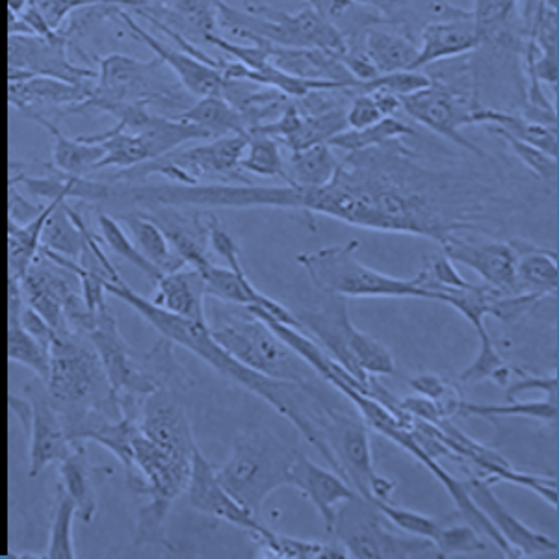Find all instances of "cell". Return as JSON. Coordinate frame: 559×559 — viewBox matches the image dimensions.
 I'll use <instances>...</instances> for the list:
<instances>
[{"instance_id":"18","label":"cell","mask_w":559,"mask_h":559,"mask_svg":"<svg viewBox=\"0 0 559 559\" xmlns=\"http://www.w3.org/2000/svg\"><path fill=\"white\" fill-rule=\"evenodd\" d=\"M441 248L450 261L474 270L485 285L503 294L519 293L516 251L510 240L476 233H461L450 238Z\"/></svg>"},{"instance_id":"51","label":"cell","mask_w":559,"mask_h":559,"mask_svg":"<svg viewBox=\"0 0 559 559\" xmlns=\"http://www.w3.org/2000/svg\"><path fill=\"white\" fill-rule=\"evenodd\" d=\"M372 502L373 506H376L392 524H396L400 530H404L407 534L418 535V537L429 539L436 545V540L439 539V535H441L442 526H444V524H441L437 519L424 515V513H418V511L405 510V508L394 506L391 500H389V502H386V500H372Z\"/></svg>"},{"instance_id":"24","label":"cell","mask_w":559,"mask_h":559,"mask_svg":"<svg viewBox=\"0 0 559 559\" xmlns=\"http://www.w3.org/2000/svg\"><path fill=\"white\" fill-rule=\"evenodd\" d=\"M222 0H147L132 10L156 28H168L193 44L219 34L218 8Z\"/></svg>"},{"instance_id":"21","label":"cell","mask_w":559,"mask_h":559,"mask_svg":"<svg viewBox=\"0 0 559 559\" xmlns=\"http://www.w3.org/2000/svg\"><path fill=\"white\" fill-rule=\"evenodd\" d=\"M190 508L200 511L203 515L216 519V521L229 522L237 528L246 532H257L262 528V519L249 513L243 506L230 497L224 485L219 484L216 468L206 460L200 447L193 450L192 471L188 479L187 491Z\"/></svg>"},{"instance_id":"10","label":"cell","mask_w":559,"mask_h":559,"mask_svg":"<svg viewBox=\"0 0 559 559\" xmlns=\"http://www.w3.org/2000/svg\"><path fill=\"white\" fill-rule=\"evenodd\" d=\"M359 248V240H349L317 251H305L296 261L323 296L433 299L415 277L400 280L362 264L357 257Z\"/></svg>"},{"instance_id":"25","label":"cell","mask_w":559,"mask_h":559,"mask_svg":"<svg viewBox=\"0 0 559 559\" xmlns=\"http://www.w3.org/2000/svg\"><path fill=\"white\" fill-rule=\"evenodd\" d=\"M288 487L298 489L317 508L322 516L323 528L330 535L333 532L338 506L355 495L354 489L335 471L317 465L314 461L299 452H296L290 465Z\"/></svg>"},{"instance_id":"37","label":"cell","mask_w":559,"mask_h":559,"mask_svg":"<svg viewBox=\"0 0 559 559\" xmlns=\"http://www.w3.org/2000/svg\"><path fill=\"white\" fill-rule=\"evenodd\" d=\"M179 119L198 124L211 140L230 136V134H248L249 132L248 124L243 121L240 112L222 95L201 97L188 108L187 112L180 114Z\"/></svg>"},{"instance_id":"45","label":"cell","mask_w":559,"mask_h":559,"mask_svg":"<svg viewBox=\"0 0 559 559\" xmlns=\"http://www.w3.org/2000/svg\"><path fill=\"white\" fill-rule=\"evenodd\" d=\"M82 243L84 240H82L81 229L75 224V219L69 216L68 201H62L45 224L41 246L76 261L81 255Z\"/></svg>"},{"instance_id":"34","label":"cell","mask_w":559,"mask_h":559,"mask_svg":"<svg viewBox=\"0 0 559 559\" xmlns=\"http://www.w3.org/2000/svg\"><path fill=\"white\" fill-rule=\"evenodd\" d=\"M119 222H123L124 227L129 230V237L132 242L140 249L147 261L153 262L162 274L175 272L180 267L187 266L175 255L174 249L169 246L168 238L162 233L160 227L147 218L140 211L121 212Z\"/></svg>"},{"instance_id":"40","label":"cell","mask_w":559,"mask_h":559,"mask_svg":"<svg viewBox=\"0 0 559 559\" xmlns=\"http://www.w3.org/2000/svg\"><path fill=\"white\" fill-rule=\"evenodd\" d=\"M248 145L243 151L240 168L257 177H270L288 185L286 160L281 153V143L261 132H248Z\"/></svg>"},{"instance_id":"31","label":"cell","mask_w":559,"mask_h":559,"mask_svg":"<svg viewBox=\"0 0 559 559\" xmlns=\"http://www.w3.org/2000/svg\"><path fill=\"white\" fill-rule=\"evenodd\" d=\"M99 468L87 461L86 442H73V448L60 463V487L75 502L76 515L82 522L94 521L97 513V489H95V473Z\"/></svg>"},{"instance_id":"1","label":"cell","mask_w":559,"mask_h":559,"mask_svg":"<svg viewBox=\"0 0 559 559\" xmlns=\"http://www.w3.org/2000/svg\"><path fill=\"white\" fill-rule=\"evenodd\" d=\"M521 193L498 169L433 166L404 138L344 153L333 179L307 188L304 209L360 229L428 238L495 237L521 211Z\"/></svg>"},{"instance_id":"17","label":"cell","mask_w":559,"mask_h":559,"mask_svg":"<svg viewBox=\"0 0 559 559\" xmlns=\"http://www.w3.org/2000/svg\"><path fill=\"white\" fill-rule=\"evenodd\" d=\"M68 34L57 31L47 36L8 38V73L10 75L55 76L75 84H95L97 71L71 62Z\"/></svg>"},{"instance_id":"32","label":"cell","mask_w":559,"mask_h":559,"mask_svg":"<svg viewBox=\"0 0 559 559\" xmlns=\"http://www.w3.org/2000/svg\"><path fill=\"white\" fill-rule=\"evenodd\" d=\"M62 201L68 200L58 198L50 201L36 218L23 224L15 219H8V283H20L25 277L26 270L32 266V262L36 261L41 248L45 224Z\"/></svg>"},{"instance_id":"30","label":"cell","mask_w":559,"mask_h":559,"mask_svg":"<svg viewBox=\"0 0 559 559\" xmlns=\"http://www.w3.org/2000/svg\"><path fill=\"white\" fill-rule=\"evenodd\" d=\"M26 118L49 132L52 138V164L58 171L71 177H87L97 171V164L105 156V150L99 143L82 142L81 138H68L60 131L58 124L44 118L41 114L34 112L32 108L21 110Z\"/></svg>"},{"instance_id":"8","label":"cell","mask_w":559,"mask_h":559,"mask_svg":"<svg viewBox=\"0 0 559 559\" xmlns=\"http://www.w3.org/2000/svg\"><path fill=\"white\" fill-rule=\"evenodd\" d=\"M87 99L142 106L168 118H179L198 100L158 58L140 60L118 52L100 58Z\"/></svg>"},{"instance_id":"35","label":"cell","mask_w":559,"mask_h":559,"mask_svg":"<svg viewBox=\"0 0 559 559\" xmlns=\"http://www.w3.org/2000/svg\"><path fill=\"white\" fill-rule=\"evenodd\" d=\"M341 164V156L330 143H318L305 150L290 153V160L286 162L288 185L299 188H318L328 185L336 168Z\"/></svg>"},{"instance_id":"5","label":"cell","mask_w":559,"mask_h":559,"mask_svg":"<svg viewBox=\"0 0 559 559\" xmlns=\"http://www.w3.org/2000/svg\"><path fill=\"white\" fill-rule=\"evenodd\" d=\"M206 325L212 338L227 354L266 378L296 385H312L318 378L317 372L249 307L216 299V304L206 309Z\"/></svg>"},{"instance_id":"16","label":"cell","mask_w":559,"mask_h":559,"mask_svg":"<svg viewBox=\"0 0 559 559\" xmlns=\"http://www.w3.org/2000/svg\"><path fill=\"white\" fill-rule=\"evenodd\" d=\"M26 394L28 399L10 394L8 405L28 436V476L38 478L47 466L58 465L71 452L73 442L69 441L44 381L38 380V385H26Z\"/></svg>"},{"instance_id":"53","label":"cell","mask_w":559,"mask_h":559,"mask_svg":"<svg viewBox=\"0 0 559 559\" xmlns=\"http://www.w3.org/2000/svg\"><path fill=\"white\" fill-rule=\"evenodd\" d=\"M108 4L105 0H28V7L41 15L50 32L62 31L63 21L68 15L81 8H94ZM112 7V4H108Z\"/></svg>"},{"instance_id":"9","label":"cell","mask_w":559,"mask_h":559,"mask_svg":"<svg viewBox=\"0 0 559 559\" xmlns=\"http://www.w3.org/2000/svg\"><path fill=\"white\" fill-rule=\"evenodd\" d=\"M218 26L229 32L233 38L248 39L251 44L264 41L293 49H323L338 57L348 47L341 28L309 7L299 12H285L264 4H251L248 10H238L222 0Z\"/></svg>"},{"instance_id":"15","label":"cell","mask_w":559,"mask_h":559,"mask_svg":"<svg viewBox=\"0 0 559 559\" xmlns=\"http://www.w3.org/2000/svg\"><path fill=\"white\" fill-rule=\"evenodd\" d=\"M20 293L55 331L71 330V323L87 311L81 283L71 270L50 261L39 251L20 281Z\"/></svg>"},{"instance_id":"36","label":"cell","mask_w":559,"mask_h":559,"mask_svg":"<svg viewBox=\"0 0 559 559\" xmlns=\"http://www.w3.org/2000/svg\"><path fill=\"white\" fill-rule=\"evenodd\" d=\"M251 539L255 540L261 550L262 558L280 559H328L348 558L341 545H322L312 540L298 539L293 535L280 534L266 524L257 532H249Z\"/></svg>"},{"instance_id":"22","label":"cell","mask_w":559,"mask_h":559,"mask_svg":"<svg viewBox=\"0 0 559 559\" xmlns=\"http://www.w3.org/2000/svg\"><path fill=\"white\" fill-rule=\"evenodd\" d=\"M153 219L168 238L169 246L180 261L193 270L211 262L209 255V211L180 209V206H147L131 209Z\"/></svg>"},{"instance_id":"19","label":"cell","mask_w":559,"mask_h":559,"mask_svg":"<svg viewBox=\"0 0 559 559\" xmlns=\"http://www.w3.org/2000/svg\"><path fill=\"white\" fill-rule=\"evenodd\" d=\"M177 386L160 385L143 399L140 429L151 441L179 454L192 455L198 448L185 394Z\"/></svg>"},{"instance_id":"20","label":"cell","mask_w":559,"mask_h":559,"mask_svg":"<svg viewBox=\"0 0 559 559\" xmlns=\"http://www.w3.org/2000/svg\"><path fill=\"white\" fill-rule=\"evenodd\" d=\"M468 476L471 478L463 481L468 497L487 516V521L491 522L498 534L502 535V539L510 545L515 558H547L550 554H558V540L539 534L519 521L495 495L489 479L474 473Z\"/></svg>"},{"instance_id":"11","label":"cell","mask_w":559,"mask_h":559,"mask_svg":"<svg viewBox=\"0 0 559 559\" xmlns=\"http://www.w3.org/2000/svg\"><path fill=\"white\" fill-rule=\"evenodd\" d=\"M320 455L357 495L391 500L396 485L376 471L370 428L357 411L330 404L320 424Z\"/></svg>"},{"instance_id":"7","label":"cell","mask_w":559,"mask_h":559,"mask_svg":"<svg viewBox=\"0 0 559 559\" xmlns=\"http://www.w3.org/2000/svg\"><path fill=\"white\" fill-rule=\"evenodd\" d=\"M294 455L296 450L270 429H246L233 442L230 457L216 468V476L230 497L262 519L267 498L288 487Z\"/></svg>"},{"instance_id":"29","label":"cell","mask_w":559,"mask_h":559,"mask_svg":"<svg viewBox=\"0 0 559 559\" xmlns=\"http://www.w3.org/2000/svg\"><path fill=\"white\" fill-rule=\"evenodd\" d=\"M516 251V286L519 293L548 298L558 293L559 270L556 251L540 248L522 238H510Z\"/></svg>"},{"instance_id":"38","label":"cell","mask_w":559,"mask_h":559,"mask_svg":"<svg viewBox=\"0 0 559 559\" xmlns=\"http://www.w3.org/2000/svg\"><path fill=\"white\" fill-rule=\"evenodd\" d=\"M415 134H417L415 129L399 119V116H389L365 129H346L331 138L328 143L333 150L342 153H355V151L370 150V147H378L381 143L415 136Z\"/></svg>"},{"instance_id":"41","label":"cell","mask_w":559,"mask_h":559,"mask_svg":"<svg viewBox=\"0 0 559 559\" xmlns=\"http://www.w3.org/2000/svg\"><path fill=\"white\" fill-rule=\"evenodd\" d=\"M457 417L506 418L522 417L556 423L558 420V399L540 400V402H508V404H473L463 400Z\"/></svg>"},{"instance_id":"14","label":"cell","mask_w":559,"mask_h":559,"mask_svg":"<svg viewBox=\"0 0 559 559\" xmlns=\"http://www.w3.org/2000/svg\"><path fill=\"white\" fill-rule=\"evenodd\" d=\"M400 103L402 112L428 127L429 131L447 138L448 142L455 143L461 150L473 153L479 160H491V155H487L476 143L461 134L463 127L476 124L479 110L485 106L473 92L431 82L428 87L405 95Z\"/></svg>"},{"instance_id":"23","label":"cell","mask_w":559,"mask_h":559,"mask_svg":"<svg viewBox=\"0 0 559 559\" xmlns=\"http://www.w3.org/2000/svg\"><path fill=\"white\" fill-rule=\"evenodd\" d=\"M118 15L132 36L138 41L147 45L155 52L156 58L168 66L169 71L179 79L180 84L187 87L188 94H192L195 99L224 94L227 76L222 73V69L205 63L200 58L188 55L185 50L166 47L155 36H151L150 32L143 31L124 8H119Z\"/></svg>"},{"instance_id":"43","label":"cell","mask_w":559,"mask_h":559,"mask_svg":"<svg viewBox=\"0 0 559 559\" xmlns=\"http://www.w3.org/2000/svg\"><path fill=\"white\" fill-rule=\"evenodd\" d=\"M436 547L441 558H460V556L463 558L478 556L479 558V556H492V550H498L491 540L479 535L468 522L442 526L441 535L436 540Z\"/></svg>"},{"instance_id":"26","label":"cell","mask_w":559,"mask_h":559,"mask_svg":"<svg viewBox=\"0 0 559 559\" xmlns=\"http://www.w3.org/2000/svg\"><path fill=\"white\" fill-rule=\"evenodd\" d=\"M418 41L420 47L411 71H420L431 63L471 55L484 39L471 13L466 17L428 23L418 34Z\"/></svg>"},{"instance_id":"6","label":"cell","mask_w":559,"mask_h":559,"mask_svg":"<svg viewBox=\"0 0 559 559\" xmlns=\"http://www.w3.org/2000/svg\"><path fill=\"white\" fill-rule=\"evenodd\" d=\"M294 314L305 333L314 338L331 359L352 373L365 386L367 394L373 378L396 376L391 349L355 328L346 298L325 296L317 309H299Z\"/></svg>"},{"instance_id":"55","label":"cell","mask_w":559,"mask_h":559,"mask_svg":"<svg viewBox=\"0 0 559 559\" xmlns=\"http://www.w3.org/2000/svg\"><path fill=\"white\" fill-rule=\"evenodd\" d=\"M307 7L323 15L325 20H342L355 7L354 0H307Z\"/></svg>"},{"instance_id":"4","label":"cell","mask_w":559,"mask_h":559,"mask_svg":"<svg viewBox=\"0 0 559 559\" xmlns=\"http://www.w3.org/2000/svg\"><path fill=\"white\" fill-rule=\"evenodd\" d=\"M192 455L162 448L143 436L142 429L138 431L132 444L134 471L127 474L129 489L145 498L136 516V547L151 545L177 554V547L169 539L168 519L175 500L187 491Z\"/></svg>"},{"instance_id":"12","label":"cell","mask_w":559,"mask_h":559,"mask_svg":"<svg viewBox=\"0 0 559 559\" xmlns=\"http://www.w3.org/2000/svg\"><path fill=\"white\" fill-rule=\"evenodd\" d=\"M331 535H335L348 558H441L431 540L400 530L373 506L372 500L357 492L338 506Z\"/></svg>"},{"instance_id":"13","label":"cell","mask_w":559,"mask_h":559,"mask_svg":"<svg viewBox=\"0 0 559 559\" xmlns=\"http://www.w3.org/2000/svg\"><path fill=\"white\" fill-rule=\"evenodd\" d=\"M248 138L249 134L214 138L203 145H195L190 150H175L155 160L121 169L110 179L138 182L147 179L150 175H160L182 187L209 182V179H219L218 182H249L240 168Z\"/></svg>"},{"instance_id":"39","label":"cell","mask_w":559,"mask_h":559,"mask_svg":"<svg viewBox=\"0 0 559 559\" xmlns=\"http://www.w3.org/2000/svg\"><path fill=\"white\" fill-rule=\"evenodd\" d=\"M8 360L28 368L39 381H47L50 352L21 325L13 312H8Z\"/></svg>"},{"instance_id":"56","label":"cell","mask_w":559,"mask_h":559,"mask_svg":"<svg viewBox=\"0 0 559 559\" xmlns=\"http://www.w3.org/2000/svg\"><path fill=\"white\" fill-rule=\"evenodd\" d=\"M26 4H28V0H8L10 15H20V13L25 10Z\"/></svg>"},{"instance_id":"46","label":"cell","mask_w":559,"mask_h":559,"mask_svg":"<svg viewBox=\"0 0 559 559\" xmlns=\"http://www.w3.org/2000/svg\"><path fill=\"white\" fill-rule=\"evenodd\" d=\"M99 229L103 243L112 249L116 255L121 257L123 261L129 262L132 266L138 267L145 277H150L153 283L158 281L162 272L153 262L147 261L145 257L140 253V249L134 246L129 233L123 229V225L119 224L118 219L110 216V214H99Z\"/></svg>"},{"instance_id":"42","label":"cell","mask_w":559,"mask_h":559,"mask_svg":"<svg viewBox=\"0 0 559 559\" xmlns=\"http://www.w3.org/2000/svg\"><path fill=\"white\" fill-rule=\"evenodd\" d=\"M75 502L69 498L58 485L57 502L50 522L49 543L41 558L47 559H75V540H73V522H75Z\"/></svg>"},{"instance_id":"3","label":"cell","mask_w":559,"mask_h":559,"mask_svg":"<svg viewBox=\"0 0 559 559\" xmlns=\"http://www.w3.org/2000/svg\"><path fill=\"white\" fill-rule=\"evenodd\" d=\"M45 391L60 415L69 441L92 413L118 417V400L92 342L75 330L55 331Z\"/></svg>"},{"instance_id":"48","label":"cell","mask_w":559,"mask_h":559,"mask_svg":"<svg viewBox=\"0 0 559 559\" xmlns=\"http://www.w3.org/2000/svg\"><path fill=\"white\" fill-rule=\"evenodd\" d=\"M516 8L519 0H474L471 13L484 39L481 44L497 38L500 32L515 23Z\"/></svg>"},{"instance_id":"2","label":"cell","mask_w":559,"mask_h":559,"mask_svg":"<svg viewBox=\"0 0 559 559\" xmlns=\"http://www.w3.org/2000/svg\"><path fill=\"white\" fill-rule=\"evenodd\" d=\"M106 293L112 294L114 298L121 299L123 304L134 309L145 322L151 323L160 333L162 338H168L175 346L198 355L222 378L242 385L246 391L253 392L255 396L272 405L280 415L293 424L294 428L298 429L307 441L311 442L312 447L320 450V423L330 402H325V396L318 391L314 383L312 385L286 383L243 367L242 362H238L212 338L205 322H195L190 318L179 317L162 309L151 299L134 293L124 280L119 283H108Z\"/></svg>"},{"instance_id":"52","label":"cell","mask_w":559,"mask_h":559,"mask_svg":"<svg viewBox=\"0 0 559 559\" xmlns=\"http://www.w3.org/2000/svg\"><path fill=\"white\" fill-rule=\"evenodd\" d=\"M431 84L429 76L424 71H396V73H385L370 79V81L360 82L359 92H381V94L394 95V97H405V95L415 94L418 90H424Z\"/></svg>"},{"instance_id":"54","label":"cell","mask_w":559,"mask_h":559,"mask_svg":"<svg viewBox=\"0 0 559 559\" xmlns=\"http://www.w3.org/2000/svg\"><path fill=\"white\" fill-rule=\"evenodd\" d=\"M513 373H516V380L503 386L508 402H515L521 394L532 391L545 392L550 399H558V376L556 373L539 376V373H528L519 368H513Z\"/></svg>"},{"instance_id":"27","label":"cell","mask_w":559,"mask_h":559,"mask_svg":"<svg viewBox=\"0 0 559 559\" xmlns=\"http://www.w3.org/2000/svg\"><path fill=\"white\" fill-rule=\"evenodd\" d=\"M94 84H75L55 76H8V100L10 105L26 110L36 105L69 106L75 108L92 95Z\"/></svg>"},{"instance_id":"33","label":"cell","mask_w":559,"mask_h":559,"mask_svg":"<svg viewBox=\"0 0 559 559\" xmlns=\"http://www.w3.org/2000/svg\"><path fill=\"white\" fill-rule=\"evenodd\" d=\"M476 124L497 127L516 140L530 143L537 150L545 151L548 155L558 158V124L543 123V121L526 118L522 114L498 110L491 106H484L479 110Z\"/></svg>"},{"instance_id":"50","label":"cell","mask_w":559,"mask_h":559,"mask_svg":"<svg viewBox=\"0 0 559 559\" xmlns=\"http://www.w3.org/2000/svg\"><path fill=\"white\" fill-rule=\"evenodd\" d=\"M407 385L424 399L431 400L441 411L442 417H457L463 396L457 391V386L452 385L450 381L437 373H420L417 378L407 380Z\"/></svg>"},{"instance_id":"49","label":"cell","mask_w":559,"mask_h":559,"mask_svg":"<svg viewBox=\"0 0 559 559\" xmlns=\"http://www.w3.org/2000/svg\"><path fill=\"white\" fill-rule=\"evenodd\" d=\"M491 134L502 138L503 142L510 145V150L515 153L516 158L532 171V174L539 177L540 182H545L548 188H556L558 182V158L548 155L545 151L537 150L530 143L521 142L516 138L511 136L508 132L500 131L497 127H487Z\"/></svg>"},{"instance_id":"44","label":"cell","mask_w":559,"mask_h":559,"mask_svg":"<svg viewBox=\"0 0 559 559\" xmlns=\"http://www.w3.org/2000/svg\"><path fill=\"white\" fill-rule=\"evenodd\" d=\"M402 112V103L394 95L381 92H360L349 99L346 108L348 129H365L383 118Z\"/></svg>"},{"instance_id":"47","label":"cell","mask_w":559,"mask_h":559,"mask_svg":"<svg viewBox=\"0 0 559 559\" xmlns=\"http://www.w3.org/2000/svg\"><path fill=\"white\" fill-rule=\"evenodd\" d=\"M511 370L502 355L498 354L495 341L479 344L478 354L473 362L461 372V383H479L492 381L495 385L506 386L510 383Z\"/></svg>"},{"instance_id":"28","label":"cell","mask_w":559,"mask_h":559,"mask_svg":"<svg viewBox=\"0 0 559 559\" xmlns=\"http://www.w3.org/2000/svg\"><path fill=\"white\" fill-rule=\"evenodd\" d=\"M155 285L153 304L166 311L206 323L205 281L198 270L185 266L168 274H162Z\"/></svg>"}]
</instances>
